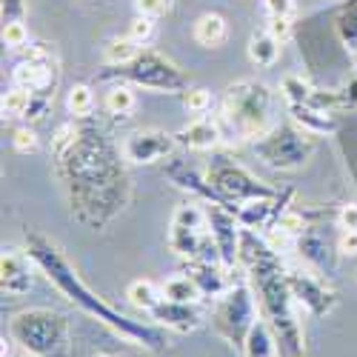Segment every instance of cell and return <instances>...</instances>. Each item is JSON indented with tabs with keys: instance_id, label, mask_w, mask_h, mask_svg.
<instances>
[{
	"instance_id": "836d02e7",
	"label": "cell",
	"mask_w": 357,
	"mask_h": 357,
	"mask_svg": "<svg viewBox=\"0 0 357 357\" xmlns=\"http://www.w3.org/2000/svg\"><path fill=\"white\" fill-rule=\"evenodd\" d=\"M129 38H132L137 46H149V43H152V38H155V20L137 15V17L129 23Z\"/></svg>"
},
{
	"instance_id": "60d3db41",
	"label": "cell",
	"mask_w": 357,
	"mask_h": 357,
	"mask_svg": "<svg viewBox=\"0 0 357 357\" xmlns=\"http://www.w3.org/2000/svg\"><path fill=\"white\" fill-rule=\"evenodd\" d=\"M337 226H340V229H357V203H343V206H340Z\"/></svg>"
},
{
	"instance_id": "3957f363",
	"label": "cell",
	"mask_w": 357,
	"mask_h": 357,
	"mask_svg": "<svg viewBox=\"0 0 357 357\" xmlns=\"http://www.w3.org/2000/svg\"><path fill=\"white\" fill-rule=\"evenodd\" d=\"M275 92L260 80H237L226 89L220 123L226 140H257L272 129Z\"/></svg>"
},
{
	"instance_id": "9a60e30c",
	"label": "cell",
	"mask_w": 357,
	"mask_h": 357,
	"mask_svg": "<svg viewBox=\"0 0 357 357\" xmlns=\"http://www.w3.org/2000/svg\"><path fill=\"white\" fill-rule=\"evenodd\" d=\"M174 137H177V146H186L192 152H212V149H218L226 140V132H223L220 117L197 114Z\"/></svg>"
},
{
	"instance_id": "d4e9b609",
	"label": "cell",
	"mask_w": 357,
	"mask_h": 357,
	"mask_svg": "<svg viewBox=\"0 0 357 357\" xmlns=\"http://www.w3.org/2000/svg\"><path fill=\"white\" fill-rule=\"evenodd\" d=\"M135 106H137V98H135V89L129 86V83H112L109 89H106V95H103V109L109 112V114H114V117H126V114H132L135 112Z\"/></svg>"
},
{
	"instance_id": "ac0fdd59",
	"label": "cell",
	"mask_w": 357,
	"mask_h": 357,
	"mask_svg": "<svg viewBox=\"0 0 357 357\" xmlns=\"http://www.w3.org/2000/svg\"><path fill=\"white\" fill-rule=\"evenodd\" d=\"M152 320L158 326H166V329H174V332H195L197 326L203 323V314L197 309V303H174V301H160L152 312Z\"/></svg>"
},
{
	"instance_id": "ffe728a7",
	"label": "cell",
	"mask_w": 357,
	"mask_h": 357,
	"mask_svg": "<svg viewBox=\"0 0 357 357\" xmlns=\"http://www.w3.org/2000/svg\"><path fill=\"white\" fill-rule=\"evenodd\" d=\"M192 38H195V43L203 46V49H218V46H223V40L229 38V23H226V17L218 15V12H203V15L195 20V26H192Z\"/></svg>"
},
{
	"instance_id": "4dcf8cb0",
	"label": "cell",
	"mask_w": 357,
	"mask_h": 357,
	"mask_svg": "<svg viewBox=\"0 0 357 357\" xmlns=\"http://www.w3.org/2000/svg\"><path fill=\"white\" fill-rule=\"evenodd\" d=\"M183 106L189 114H209L212 106H215V95H212V89H206V86H189L186 92H183Z\"/></svg>"
},
{
	"instance_id": "e0dca14e",
	"label": "cell",
	"mask_w": 357,
	"mask_h": 357,
	"mask_svg": "<svg viewBox=\"0 0 357 357\" xmlns=\"http://www.w3.org/2000/svg\"><path fill=\"white\" fill-rule=\"evenodd\" d=\"M280 212H283L280 192L272 195V197L246 200V203H241V206L234 209V215H237V220H241V226L249 229V231H266V229H272Z\"/></svg>"
},
{
	"instance_id": "74e56055",
	"label": "cell",
	"mask_w": 357,
	"mask_h": 357,
	"mask_svg": "<svg viewBox=\"0 0 357 357\" xmlns=\"http://www.w3.org/2000/svg\"><path fill=\"white\" fill-rule=\"evenodd\" d=\"M266 32L280 43H289L291 40V20L289 17H269L266 20Z\"/></svg>"
},
{
	"instance_id": "f1b7e54d",
	"label": "cell",
	"mask_w": 357,
	"mask_h": 357,
	"mask_svg": "<svg viewBox=\"0 0 357 357\" xmlns=\"http://www.w3.org/2000/svg\"><path fill=\"white\" fill-rule=\"evenodd\" d=\"M32 92H26L20 86H12L9 92H3V100H0V109H3V117H26L29 106H32Z\"/></svg>"
},
{
	"instance_id": "4316f807",
	"label": "cell",
	"mask_w": 357,
	"mask_h": 357,
	"mask_svg": "<svg viewBox=\"0 0 357 357\" xmlns=\"http://www.w3.org/2000/svg\"><path fill=\"white\" fill-rule=\"evenodd\" d=\"M95 109V92H92V86H86V83H75L69 89V95H66V112L72 117H77V121H83V117H89Z\"/></svg>"
},
{
	"instance_id": "8d00e7d4",
	"label": "cell",
	"mask_w": 357,
	"mask_h": 357,
	"mask_svg": "<svg viewBox=\"0 0 357 357\" xmlns=\"http://www.w3.org/2000/svg\"><path fill=\"white\" fill-rule=\"evenodd\" d=\"M263 9L269 17H294L297 12V0H263Z\"/></svg>"
},
{
	"instance_id": "8fae6325",
	"label": "cell",
	"mask_w": 357,
	"mask_h": 357,
	"mask_svg": "<svg viewBox=\"0 0 357 357\" xmlns=\"http://www.w3.org/2000/svg\"><path fill=\"white\" fill-rule=\"evenodd\" d=\"M286 283H289V291L294 297V303L301 309H306L309 314L326 317L329 312H335L337 294H335V289L326 286L317 275L303 272V269H286Z\"/></svg>"
},
{
	"instance_id": "e575fe53",
	"label": "cell",
	"mask_w": 357,
	"mask_h": 357,
	"mask_svg": "<svg viewBox=\"0 0 357 357\" xmlns=\"http://www.w3.org/2000/svg\"><path fill=\"white\" fill-rule=\"evenodd\" d=\"M12 146H15L17 155H35L38 146H40V140H38V135H35L32 126H20V129H15V135H12Z\"/></svg>"
},
{
	"instance_id": "52a82bcc",
	"label": "cell",
	"mask_w": 357,
	"mask_h": 357,
	"mask_svg": "<svg viewBox=\"0 0 357 357\" xmlns=\"http://www.w3.org/2000/svg\"><path fill=\"white\" fill-rule=\"evenodd\" d=\"M314 135L303 132L301 126L286 123V126H275L263 137L255 140V155L278 172H294L312 160L314 155Z\"/></svg>"
},
{
	"instance_id": "d6986e66",
	"label": "cell",
	"mask_w": 357,
	"mask_h": 357,
	"mask_svg": "<svg viewBox=\"0 0 357 357\" xmlns=\"http://www.w3.org/2000/svg\"><path fill=\"white\" fill-rule=\"evenodd\" d=\"M289 114H291V123H294V126H301L303 132H309V135H314V137L335 135V132H337L335 112L320 109V106H314V103L289 106Z\"/></svg>"
},
{
	"instance_id": "7bdbcfd3",
	"label": "cell",
	"mask_w": 357,
	"mask_h": 357,
	"mask_svg": "<svg viewBox=\"0 0 357 357\" xmlns=\"http://www.w3.org/2000/svg\"><path fill=\"white\" fill-rule=\"evenodd\" d=\"M29 357H32V354H29Z\"/></svg>"
},
{
	"instance_id": "f35d334b",
	"label": "cell",
	"mask_w": 357,
	"mask_h": 357,
	"mask_svg": "<svg viewBox=\"0 0 357 357\" xmlns=\"http://www.w3.org/2000/svg\"><path fill=\"white\" fill-rule=\"evenodd\" d=\"M0 17L3 23L26 20V0H0Z\"/></svg>"
},
{
	"instance_id": "7402d4cb",
	"label": "cell",
	"mask_w": 357,
	"mask_h": 357,
	"mask_svg": "<svg viewBox=\"0 0 357 357\" xmlns=\"http://www.w3.org/2000/svg\"><path fill=\"white\" fill-rule=\"evenodd\" d=\"M280 49H283V43L275 40V38L263 29V32H255V35L249 38L246 54H249V61H252L255 66L269 69V66H275V63L280 61Z\"/></svg>"
},
{
	"instance_id": "9c48e42d",
	"label": "cell",
	"mask_w": 357,
	"mask_h": 357,
	"mask_svg": "<svg viewBox=\"0 0 357 357\" xmlns=\"http://www.w3.org/2000/svg\"><path fill=\"white\" fill-rule=\"evenodd\" d=\"M206 181L212 183V189L220 195V200L234 212L241 203L246 200H257V197H272L278 195L275 189H269L263 181H257L255 174H249L243 166L229 163V160H218L209 172H206Z\"/></svg>"
},
{
	"instance_id": "2e32d148",
	"label": "cell",
	"mask_w": 357,
	"mask_h": 357,
	"mask_svg": "<svg viewBox=\"0 0 357 357\" xmlns=\"http://www.w3.org/2000/svg\"><path fill=\"white\" fill-rule=\"evenodd\" d=\"M186 272L195 278V283L203 291V297H215V301L234 286V280L229 278L231 269L223 260H192Z\"/></svg>"
},
{
	"instance_id": "f546056e",
	"label": "cell",
	"mask_w": 357,
	"mask_h": 357,
	"mask_svg": "<svg viewBox=\"0 0 357 357\" xmlns=\"http://www.w3.org/2000/svg\"><path fill=\"white\" fill-rule=\"evenodd\" d=\"M335 29H337L340 43H346V49H357V0H351V3L337 15Z\"/></svg>"
},
{
	"instance_id": "ba28073f",
	"label": "cell",
	"mask_w": 357,
	"mask_h": 357,
	"mask_svg": "<svg viewBox=\"0 0 357 357\" xmlns=\"http://www.w3.org/2000/svg\"><path fill=\"white\" fill-rule=\"evenodd\" d=\"M257 317L260 314L255 303V291L246 283H234L226 294H220L215 301V314H212L215 332L237 351H243V343Z\"/></svg>"
},
{
	"instance_id": "8992f818",
	"label": "cell",
	"mask_w": 357,
	"mask_h": 357,
	"mask_svg": "<svg viewBox=\"0 0 357 357\" xmlns=\"http://www.w3.org/2000/svg\"><path fill=\"white\" fill-rule=\"evenodd\" d=\"M166 243L177 257H183L189 263L192 260H220L218 246L209 234V218H206V209L200 200L181 203L172 212Z\"/></svg>"
},
{
	"instance_id": "5b68a950",
	"label": "cell",
	"mask_w": 357,
	"mask_h": 357,
	"mask_svg": "<svg viewBox=\"0 0 357 357\" xmlns=\"http://www.w3.org/2000/svg\"><path fill=\"white\" fill-rule=\"evenodd\" d=\"M103 77H121L129 86L146 89V92L155 95H183L189 89V77L186 72L177 66L172 57L160 54L158 49L143 46L140 54L126 66H112V72H106Z\"/></svg>"
},
{
	"instance_id": "ab89813d",
	"label": "cell",
	"mask_w": 357,
	"mask_h": 357,
	"mask_svg": "<svg viewBox=\"0 0 357 357\" xmlns=\"http://www.w3.org/2000/svg\"><path fill=\"white\" fill-rule=\"evenodd\" d=\"M337 252L343 257H357V229H340V234H337Z\"/></svg>"
},
{
	"instance_id": "83f0119b",
	"label": "cell",
	"mask_w": 357,
	"mask_h": 357,
	"mask_svg": "<svg viewBox=\"0 0 357 357\" xmlns=\"http://www.w3.org/2000/svg\"><path fill=\"white\" fill-rule=\"evenodd\" d=\"M314 92H317V89H314L309 80H303L301 75H286V77H283V83H280V95H283V100H286L289 106H297V103H312Z\"/></svg>"
},
{
	"instance_id": "5bb4252c",
	"label": "cell",
	"mask_w": 357,
	"mask_h": 357,
	"mask_svg": "<svg viewBox=\"0 0 357 357\" xmlns=\"http://www.w3.org/2000/svg\"><path fill=\"white\" fill-rule=\"evenodd\" d=\"M32 266L35 260L26 249H3V255H0V289L6 294H26L35 283Z\"/></svg>"
},
{
	"instance_id": "603a6c76",
	"label": "cell",
	"mask_w": 357,
	"mask_h": 357,
	"mask_svg": "<svg viewBox=\"0 0 357 357\" xmlns=\"http://www.w3.org/2000/svg\"><path fill=\"white\" fill-rule=\"evenodd\" d=\"M163 301H174V303H200L203 291L197 289L195 278L189 272H177L172 278L163 280Z\"/></svg>"
},
{
	"instance_id": "4fadbf2b",
	"label": "cell",
	"mask_w": 357,
	"mask_h": 357,
	"mask_svg": "<svg viewBox=\"0 0 357 357\" xmlns=\"http://www.w3.org/2000/svg\"><path fill=\"white\" fill-rule=\"evenodd\" d=\"M206 218H209V234L218 246L220 260L234 269L241 263V241H243V226L237 220V215L226 206L218 203H206Z\"/></svg>"
},
{
	"instance_id": "7a4b0ae2",
	"label": "cell",
	"mask_w": 357,
	"mask_h": 357,
	"mask_svg": "<svg viewBox=\"0 0 357 357\" xmlns=\"http://www.w3.org/2000/svg\"><path fill=\"white\" fill-rule=\"evenodd\" d=\"M26 252L32 255L35 266L46 275V280L63 297H69L80 312H86V314H92L95 320L106 323L114 335H121L132 346H146V349H158L160 346L163 337H160V332L155 329V326L137 323V320L121 314L117 309H112L100 294H95L80 280V275L72 269V263L63 257V252L57 249L49 237H43L38 231H26Z\"/></svg>"
},
{
	"instance_id": "1f68e13d",
	"label": "cell",
	"mask_w": 357,
	"mask_h": 357,
	"mask_svg": "<svg viewBox=\"0 0 357 357\" xmlns=\"http://www.w3.org/2000/svg\"><path fill=\"white\" fill-rule=\"evenodd\" d=\"M275 226H278L280 231H286V234L291 237V241H297V237H303V234L309 231V223H306V218H303L301 212H294V209H283V212L278 215Z\"/></svg>"
},
{
	"instance_id": "cb8c5ba5",
	"label": "cell",
	"mask_w": 357,
	"mask_h": 357,
	"mask_svg": "<svg viewBox=\"0 0 357 357\" xmlns=\"http://www.w3.org/2000/svg\"><path fill=\"white\" fill-rule=\"evenodd\" d=\"M126 301H129V306H135L140 312H152L163 301V289L155 280L140 278V280H132L126 286Z\"/></svg>"
},
{
	"instance_id": "44dd1931",
	"label": "cell",
	"mask_w": 357,
	"mask_h": 357,
	"mask_svg": "<svg viewBox=\"0 0 357 357\" xmlns=\"http://www.w3.org/2000/svg\"><path fill=\"white\" fill-rule=\"evenodd\" d=\"M278 354H280V346H278V337L272 332L269 320L257 317L243 343V357H278Z\"/></svg>"
},
{
	"instance_id": "d590c367",
	"label": "cell",
	"mask_w": 357,
	"mask_h": 357,
	"mask_svg": "<svg viewBox=\"0 0 357 357\" xmlns=\"http://www.w3.org/2000/svg\"><path fill=\"white\" fill-rule=\"evenodd\" d=\"M135 9L143 17H163L172 9V0H135Z\"/></svg>"
},
{
	"instance_id": "484cf974",
	"label": "cell",
	"mask_w": 357,
	"mask_h": 357,
	"mask_svg": "<svg viewBox=\"0 0 357 357\" xmlns=\"http://www.w3.org/2000/svg\"><path fill=\"white\" fill-rule=\"evenodd\" d=\"M140 49H143V46H137L129 35H126V38H112V40L103 46V63H106V66H126V63H132L135 57L140 54Z\"/></svg>"
},
{
	"instance_id": "277c9868",
	"label": "cell",
	"mask_w": 357,
	"mask_h": 357,
	"mask_svg": "<svg viewBox=\"0 0 357 357\" xmlns=\"http://www.w3.org/2000/svg\"><path fill=\"white\" fill-rule=\"evenodd\" d=\"M9 337L32 357H69L72 323L63 312L49 306L23 309L9 320Z\"/></svg>"
},
{
	"instance_id": "30bf717a",
	"label": "cell",
	"mask_w": 357,
	"mask_h": 357,
	"mask_svg": "<svg viewBox=\"0 0 357 357\" xmlns=\"http://www.w3.org/2000/svg\"><path fill=\"white\" fill-rule=\"evenodd\" d=\"M54 80H57V69H54V57L46 49V43H35L23 49V61L12 69V86H20L32 95H54Z\"/></svg>"
},
{
	"instance_id": "b9f144b4",
	"label": "cell",
	"mask_w": 357,
	"mask_h": 357,
	"mask_svg": "<svg viewBox=\"0 0 357 357\" xmlns=\"http://www.w3.org/2000/svg\"><path fill=\"white\" fill-rule=\"evenodd\" d=\"M95 357H112V354H103V351H100V354H95Z\"/></svg>"
},
{
	"instance_id": "6da1fadb",
	"label": "cell",
	"mask_w": 357,
	"mask_h": 357,
	"mask_svg": "<svg viewBox=\"0 0 357 357\" xmlns=\"http://www.w3.org/2000/svg\"><path fill=\"white\" fill-rule=\"evenodd\" d=\"M52 158L69 192L72 215L83 226L103 229L123 209V152H117L100 129L63 123L52 137Z\"/></svg>"
},
{
	"instance_id": "d6a6232c",
	"label": "cell",
	"mask_w": 357,
	"mask_h": 357,
	"mask_svg": "<svg viewBox=\"0 0 357 357\" xmlns=\"http://www.w3.org/2000/svg\"><path fill=\"white\" fill-rule=\"evenodd\" d=\"M3 46L12 49V52H23L29 46V26H26V20L3 23Z\"/></svg>"
},
{
	"instance_id": "7c38bea8",
	"label": "cell",
	"mask_w": 357,
	"mask_h": 357,
	"mask_svg": "<svg viewBox=\"0 0 357 357\" xmlns=\"http://www.w3.org/2000/svg\"><path fill=\"white\" fill-rule=\"evenodd\" d=\"M177 146V137L163 129H137L123 137L121 152L129 166H152L166 160Z\"/></svg>"
}]
</instances>
